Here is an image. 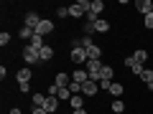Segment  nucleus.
<instances>
[{"mask_svg":"<svg viewBox=\"0 0 153 114\" xmlns=\"http://www.w3.org/2000/svg\"><path fill=\"white\" fill-rule=\"evenodd\" d=\"M23 58H26L28 66H33V64H38V61H41V53H38L36 48H31V46H26V48H23Z\"/></svg>","mask_w":153,"mask_h":114,"instance_id":"nucleus-1","label":"nucleus"},{"mask_svg":"<svg viewBox=\"0 0 153 114\" xmlns=\"http://www.w3.org/2000/svg\"><path fill=\"white\" fill-rule=\"evenodd\" d=\"M125 66H128V69H130V71H135L138 76H140V74H143V69H146V66H143L140 61L135 58V56H125Z\"/></svg>","mask_w":153,"mask_h":114,"instance_id":"nucleus-2","label":"nucleus"},{"mask_svg":"<svg viewBox=\"0 0 153 114\" xmlns=\"http://www.w3.org/2000/svg\"><path fill=\"white\" fill-rule=\"evenodd\" d=\"M97 91H100V81H92V79H89L87 84H82V94L84 96H94Z\"/></svg>","mask_w":153,"mask_h":114,"instance_id":"nucleus-3","label":"nucleus"},{"mask_svg":"<svg viewBox=\"0 0 153 114\" xmlns=\"http://www.w3.org/2000/svg\"><path fill=\"white\" fill-rule=\"evenodd\" d=\"M71 61H74V64H84V61H89L87 58V48H71Z\"/></svg>","mask_w":153,"mask_h":114,"instance_id":"nucleus-4","label":"nucleus"},{"mask_svg":"<svg viewBox=\"0 0 153 114\" xmlns=\"http://www.w3.org/2000/svg\"><path fill=\"white\" fill-rule=\"evenodd\" d=\"M51 31H54V23H51V20H41V26L36 28V36L44 38V36H49Z\"/></svg>","mask_w":153,"mask_h":114,"instance_id":"nucleus-5","label":"nucleus"},{"mask_svg":"<svg viewBox=\"0 0 153 114\" xmlns=\"http://www.w3.org/2000/svg\"><path fill=\"white\" fill-rule=\"evenodd\" d=\"M41 20H44V18L38 15V13H28V15H26V26H28V28H33V31L41 26Z\"/></svg>","mask_w":153,"mask_h":114,"instance_id":"nucleus-6","label":"nucleus"},{"mask_svg":"<svg viewBox=\"0 0 153 114\" xmlns=\"http://www.w3.org/2000/svg\"><path fill=\"white\" fill-rule=\"evenodd\" d=\"M31 76H33L31 69H18L16 79H18V84H31Z\"/></svg>","mask_w":153,"mask_h":114,"instance_id":"nucleus-7","label":"nucleus"},{"mask_svg":"<svg viewBox=\"0 0 153 114\" xmlns=\"http://www.w3.org/2000/svg\"><path fill=\"white\" fill-rule=\"evenodd\" d=\"M71 81H76V84H87L89 81V74L84 69H76L74 74H71Z\"/></svg>","mask_w":153,"mask_h":114,"instance_id":"nucleus-8","label":"nucleus"},{"mask_svg":"<svg viewBox=\"0 0 153 114\" xmlns=\"http://www.w3.org/2000/svg\"><path fill=\"white\" fill-rule=\"evenodd\" d=\"M135 8H138V13H143V15L153 13V3H151V0H138V3H135Z\"/></svg>","mask_w":153,"mask_h":114,"instance_id":"nucleus-9","label":"nucleus"},{"mask_svg":"<svg viewBox=\"0 0 153 114\" xmlns=\"http://www.w3.org/2000/svg\"><path fill=\"white\" fill-rule=\"evenodd\" d=\"M54 84H56L59 89H64V86H69V84H71V79L64 74V71H59V74H56V79H54Z\"/></svg>","mask_w":153,"mask_h":114,"instance_id":"nucleus-10","label":"nucleus"},{"mask_svg":"<svg viewBox=\"0 0 153 114\" xmlns=\"http://www.w3.org/2000/svg\"><path fill=\"white\" fill-rule=\"evenodd\" d=\"M82 96H84V94H74V96L69 99V107L74 109V112H76V109H84V99Z\"/></svg>","mask_w":153,"mask_h":114,"instance_id":"nucleus-11","label":"nucleus"},{"mask_svg":"<svg viewBox=\"0 0 153 114\" xmlns=\"http://www.w3.org/2000/svg\"><path fill=\"white\" fill-rule=\"evenodd\" d=\"M44 109L46 112H56V109H59V96H46V104H44Z\"/></svg>","mask_w":153,"mask_h":114,"instance_id":"nucleus-12","label":"nucleus"},{"mask_svg":"<svg viewBox=\"0 0 153 114\" xmlns=\"http://www.w3.org/2000/svg\"><path fill=\"white\" fill-rule=\"evenodd\" d=\"M100 56H102V48H100L97 43L87 48V58H92V61H100Z\"/></svg>","mask_w":153,"mask_h":114,"instance_id":"nucleus-13","label":"nucleus"},{"mask_svg":"<svg viewBox=\"0 0 153 114\" xmlns=\"http://www.w3.org/2000/svg\"><path fill=\"white\" fill-rule=\"evenodd\" d=\"M28 46H31V48H36V51H41V48H44V46H46V41H44V38H41V36H33L31 41H28Z\"/></svg>","mask_w":153,"mask_h":114,"instance_id":"nucleus-14","label":"nucleus"},{"mask_svg":"<svg viewBox=\"0 0 153 114\" xmlns=\"http://www.w3.org/2000/svg\"><path fill=\"white\" fill-rule=\"evenodd\" d=\"M123 91H125V86H123V84H117V81H112V86H110V94H112L115 99H120V96H123Z\"/></svg>","mask_w":153,"mask_h":114,"instance_id":"nucleus-15","label":"nucleus"},{"mask_svg":"<svg viewBox=\"0 0 153 114\" xmlns=\"http://www.w3.org/2000/svg\"><path fill=\"white\" fill-rule=\"evenodd\" d=\"M102 10H105V3H102V0H92V8H89V13L100 18V13H102Z\"/></svg>","mask_w":153,"mask_h":114,"instance_id":"nucleus-16","label":"nucleus"},{"mask_svg":"<svg viewBox=\"0 0 153 114\" xmlns=\"http://www.w3.org/2000/svg\"><path fill=\"white\" fill-rule=\"evenodd\" d=\"M18 36H21L23 41H31V38L36 36V31H33V28H28V26H23L21 31H18Z\"/></svg>","mask_w":153,"mask_h":114,"instance_id":"nucleus-17","label":"nucleus"},{"mask_svg":"<svg viewBox=\"0 0 153 114\" xmlns=\"http://www.w3.org/2000/svg\"><path fill=\"white\" fill-rule=\"evenodd\" d=\"M38 53H41V61H51L54 58V48H51V46H44Z\"/></svg>","mask_w":153,"mask_h":114,"instance_id":"nucleus-18","label":"nucleus"},{"mask_svg":"<svg viewBox=\"0 0 153 114\" xmlns=\"http://www.w3.org/2000/svg\"><path fill=\"white\" fill-rule=\"evenodd\" d=\"M110 31V23L107 20H102V18H100L97 23H94V33H107Z\"/></svg>","mask_w":153,"mask_h":114,"instance_id":"nucleus-19","label":"nucleus"},{"mask_svg":"<svg viewBox=\"0 0 153 114\" xmlns=\"http://www.w3.org/2000/svg\"><path fill=\"white\" fill-rule=\"evenodd\" d=\"M110 109H112L115 114H125V104H123V99H115V102H112V107H110Z\"/></svg>","mask_w":153,"mask_h":114,"instance_id":"nucleus-20","label":"nucleus"},{"mask_svg":"<svg viewBox=\"0 0 153 114\" xmlns=\"http://www.w3.org/2000/svg\"><path fill=\"white\" fill-rule=\"evenodd\" d=\"M71 96H74V94H71V89H69V86H64V89H59V102H69Z\"/></svg>","mask_w":153,"mask_h":114,"instance_id":"nucleus-21","label":"nucleus"},{"mask_svg":"<svg viewBox=\"0 0 153 114\" xmlns=\"http://www.w3.org/2000/svg\"><path fill=\"white\" fill-rule=\"evenodd\" d=\"M31 102H33V107H41V109H44L46 96H44V94H33V96H31Z\"/></svg>","mask_w":153,"mask_h":114,"instance_id":"nucleus-22","label":"nucleus"},{"mask_svg":"<svg viewBox=\"0 0 153 114\" xmlns=\"http://www.w3.org/2000/svg\"><path fill=\"white\" fill-rule=\"evenodd\" d=\"M140 79H143V81H146V84H153V69H143Z\"/></svg>","mask_w":153,"mask_h":114,"instance_id":"nucleus-23","label":"nucleus"},{"mask_svg":"<svg viewBox=\"0 0 153 114\" xmlns=\"http://www.w3.org/2000/svg\"><path fill=\"white\" fill-rule=\"evenodd\" d=\"M133 56H135V58L140 61L143 66H146V61H148V51H143V48H138V51H135V53H133Z\"/></svg>","mask_w":153,"mask_h":114,"instance_id":"nucleus-24","label":"nucleus"},{"mask_svg":"<svg viewBox=\"0 0 153 114\" xmlns=\"http://www.w3.org/2000/svg\"><path fill=\"white\" fill-rule=\"evenodd\" d=\"M102 81H112V69H110L107 64L102 66Z\"/></svg>","mask_w":153,"mask_h":114,"instance_id":"nucleus-25","label":"nucleus"},{"mask_svg":"<svg viewBox=\"0 0 153 114\" xmlns=\"http://www.w3.org/2000/svg\"><path fill=\"white\" fill-rule=\"evenodd\" d=\"M143 26H146L148 31L153 28V13H148V15H143Z\"/></svg>","mask_w":153,"mask_h":114,"instance_id":"nucleus-26","label":"nucleus"},{"mask_svg":"<svg viewBox=\"0 0 153 114\" xmlns=\"http://www.w3.org/2000/svg\"><path fill=\"white\" fill-rule=\"evenodd\" d=\"M8 43H10V33L3 31V33H0V46H8Z\"/></svg>","mask_w":153,"mask_h":114,"instance_id":"nucleus-27","label":"nucleus"},{"mask_svg":"<svg viewBox=\"0 0 153 114\" xmlns=\"http://www.w3.org/2000/svg\"><path fill=\"white\" fill-rule=\"evenodd\" d=\"M46 96H59V86H56V84H51V86L46 89Z\"/></svg>","mask_w":153,"mask_h":114,"instance_id":"nucleus-28","label":"nucleus"},{"mask_svg":"<svg viewBox=\"0 0 153 114\" xmlns=\"http://www.w3.org/2000/svg\"><path fill=\"white\" fill-rule=\"evenodd\" d=\"M69 89H71V94H82V84H76V81H71Z\"/></svg>","mask_w":153,"mask_h":114,"instance_id":"nucleus-29","label":"nucleus"},{"mask_svg":"<svg viewBox=\"0 0 153 114\" xmlns=\"http://www.w3.org/2000/svg\"><path fill=\"white\" fill-rule=\"evenodd\" d=\"M56 15H59V18H66V15H69V5H66V8H59Z\"/></svg>","mask_w":153,"mask_h":114,"instance_id":"nucleus-30","label":"nucleus"},{"mask_svg":"<svg viewBox=\"0 0 153 114\" xmlns=\"http://www.w3.org/2000/svg\"><path fill=\"white\" fill-rule=\"evenodd\" d=\"M18 89H21V91L26 94V91H31V84H18Z\"/></svg>","mask_w":153,"mask_h":114,"instance_id":"nucleus-31","label":"nucleus"},{"mask_svg":"<svg viewBox=\"0 0 153 114\" xmlns=\"http://www.w3.org/2000/svg\"><path fill=\"white\" fill-rule=\"evenodd\" d=\"M31 114H49V112H46V109H41V107H33Z\"/></svg>","mask_w":153,"mask_h":114,"instance_id":"nucleus-32","label":"nucleus"},{"mask_svg":"<svg viewBox=\"0 0 153 114\" xmlns=\"http://www.w3.org/2000/svg\"><path fill=\"white\" fill-rule=\"evenodd\" d=\"M10 114H23V112H21L18 107H13V109H10Z\"/></svg>","mask_w":153,"mask_h":114,"instance_id":"nucleus-33","label":"nucleus"},{"mask_svg":"<svg viewBox=\"0 0 153 114\" xmlns=\"http://www.w3.org/2000/svg\"><path fill=\"white\" fill-rule=\"evenodd\" d=\"M71 114H87V109H76V112H71Z\"/></svg>","mask_w":153,"mask_h":114,"instance_id":"nucleus-34","label":"nucleus"},{"mask_svg":"<svg viewBox=\"0 0 153 114\" xmlns=\"http://www.w3.org/2000/svg\"><path fill=\"white\" fill-rule=\"evenodd\" d=\"M66 114H71V112H66Z\"/></svg>","mask_w":153,"mask_h":114,"instance_id":"nucleus-35","label":"nucleus"}]
</instances>
